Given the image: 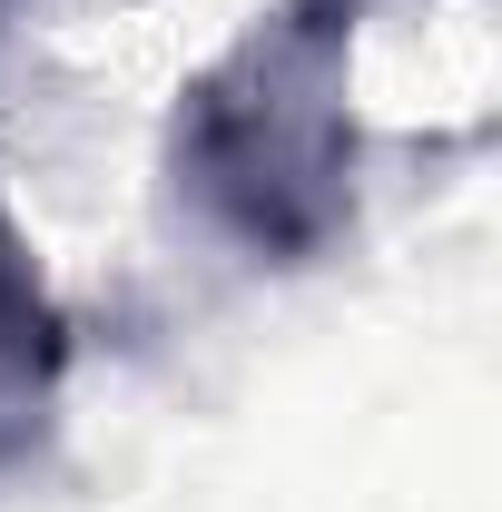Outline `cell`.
I'll return each mask as SVG.
<instances>
[{"instance_id": "6da1fadb", "label": "cell", "mask_w": 502, "mask_h": 512, "mask_svg": "<svg viewBox=\"0 0 502 512\" xmlns=\"http://www.w3.org/2000/svg\"><path fill=\"white\" fill-rule=\"evenodd\" d=\"M355 20L365 0H276L178 99V188L247 256L296 266L335 247L355 217V119H345Z\"/></svg>"}, {"instance_id": "7a4b0ae2", "label": "cell", "mask_w": 502, "mask_h": 512, "mask_svg": "<svg viewBox=\"0 0 502 512\" xmlns=\"http://www.w3.org/2000/svg\"><path fill=\"white\" fill-rule=\"evenodd\" d=\"M60 384H69V316L40 286V256L20 237V217L0 207V483L50 444Z\"/></svg>"}]
</instances>
